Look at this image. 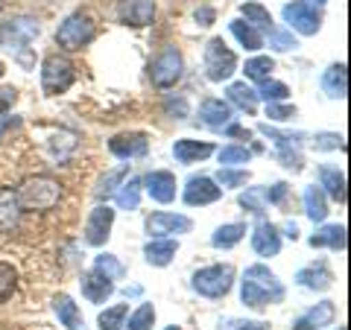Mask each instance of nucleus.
Returning <instances> with one entry per match:
<instances>
[{
    "label": "nucleus",
    "instance_id": "nucleus-55",
    "mask_svg": "<svg viewBox=\"0 0 351 330\" xmlns=\"http://www.w3.org/2000/svg\"><path fill=\"white\" fill-rule=\"evenodd\" d=\"M284 231H287V237H290V240L299 237V228H295V223H287V225H284Z\"/></svg>",
    "mask_w": 351,
    "mask_h": 330
},
{
    "label": "nucleus",
    "instance_id": "nucleus-58",
    "mask_svg": "<svg viewBox=\"0 0 351 330\" xmlns=\"http://www.w3.org/2000/svg\"><path fill=\"white\" fill-rule=\"evenodd\" d=\"M3 6H6V0H0V12H3Z\"/></svg>",
    "mask_w": 351,
    "mask_h": 330
},
{
    "label": "nucleus",
    "instance_id": "nucleus-50",
    "mask_svg": "<svg viewBox=\"0 0 351 330\" xmlns=\"http://www.w3.org/2000/svg\"><path fill=\"white\" fill-rule=\"evenodd\" d=\"M267 117L278 120V123H287V120L295 117V108L293 105H281V103H267Z\"/></svg>",
    "mask_w": 351,
    "mask_h": 330
},
{
    "label": "nucleus",
    "instance_id": "nucleus-45",
    "mask_svg": "<svg viewBox=\"0 0 351 330\" xmlns=\"http://www.w3.org/2000/svg\"><path fill=\"white\" fill-rule=\"evenodd\" d=\"M252 158V149L246 147H223L219 149V164H226V167H232V164H246Z\"/></svg>",
    "mask_w": 351,
    "mask_h": 330
},
{
    "label": "nucleus",
    "instance_id": "nucleus-33",
    "mask_svg": "<svg viewBox=\"0 0 351 330\" xmlns=\"http://www.w3.org/2000/svg\"><path fill=\"white\" fill-rule=\"evenodd\" d=\"M240 15H243L246 24H252L255 29H272L269 9H263L261 3H243V6H240Z\"/></svg>",
    "mask_w": 351,
    "mask_h": 330
},
{
    "label": "nucleus",
    "instance_id": "nucleus-24",
    "mask_svg": "<svg viewBox=\"0 0 351 330\" xmlns=\"http://www.w3.org/2000/svg\"><path fill=\"white\" fill-rule=\"evenodd\" d=\"M53 313L59 316V322L68 327V330H88L85 327V318L80 313V307L73 304L71 295H56V299H53Z\"/></svg>",
    "mask_w": 351,
    "mask_h": 330
},
{
    "label": "nucleus",
    "instance_id": "nucleus-7",
    "mask_svg": "<svg viewBox=\"0 0 351 330\" xmlns=\"http://www.w3.org/2000/svg\"><path fill=\"white\" fill-rule=\"evenodd\" d=\"M237 71V56L226 47L223 38H211L205 44V76L211 82H226L232 79V73Z\"/></svg>",
    "mask_w": 351,
    "mask_h": 330
},
{
    "label": "nucleus",
    "instance_id": "nucleus-57",
    "mask_svg": "<svg viewBox=\"0 0 351 330\" xmlns=\"http://www.w3.org/2000/svg\"><path fill=\"white\" fill-rule=\"evenodd\" d=\"M3 73H6V68H3V62H0V79H3Z\"/></svg>",
    "mask_w": 351,
    "mask_h": 330
},
{
    "label": "nucleus",
    "instance_id": "nucleus-23",
    "mask_svg": "<svg viewBox=\"0 0 351 330\" xmlns=\"http://www.w3.org/2000/svg\"><path fill=\"white\" fill-rule=\"evenodd\" d=\"M176 251H179V243H173L167 237H152L144 246V257H147L149 266H167V263L176 257Z\"/></svg>",
    "mask_w": 351,
    "mask_h": 330
},
{
    "label": "nucleus",
    "instance_id": "nucleus-1",
    "mask_svg": "<svg viewBox=\"0 0 351 330\" xmlns=\"http://www.w3.org/2000/svg\"><path fill=\"white\" fill-rule=\"evenodd\" d=\"M240 301L252 310H263L269 304L284 301V287L276 278V272L263 263H255L243 272V283H240Z\"/></svg>",
    "mask_w": 351,
    "mask_h": 330
},
{
    "label": "nucleus",
    "instance_id": "nucleus-52",
    "mask_svg": "<svg viewBox=\"0 0 351 330\" xmlns=\"http://www.w3.org/2000/svg\"><path fill=\"white\" fill-rule=\"evenodd\" d=\"M214 18H217V12H214L211 6L196 9V21H199V27H211V24H214Z\"/></svg>",
    "mask_w": 351,
    "mask_h": 330
},
{
    "label": "nucleus",
    "instance_id": "nucleus-8",
    "mask_svg": "<svg viewBox=\"0 0 351 330\" xmlns=\"http://www.w3.org/2000/svg\"><path fill=\"white\" fill-rule=\"evenodd\" d=\"M38 32H41V27L32 15H15V18H9L6 24H0V47L24 50L27 44L38 38Z\"/></svg>",
    "mask_w": 351,
    "mask_h": 330
},
{
    "label": "nucleus",
    "instance_id": "nucleus-4",
    "mask_svg": "<svg viewBox=\"0 0 351 330\" xmlns=\"http://www.w3.org/2000/svg\"><path fill=\"white\" fill-rule=\"evenodd\" d=\"M73 79H76V68L71 59H64L56 53V56H47L41 62V91L47 97L64 94L73 85Z\"/></svg>",
    "mask_w": 351,
    "mask_h": 330
},
{
    "label": "nucleus",
    "instance_id": "nucleus-41",
    "mask_svg": "<svg viewBox=\"0 0 351 330\" xmlns=\"http://www.w3.org/2000/svg\"><path fill=\"white\" fill-rule=\"evenodd\" d=\"M258 97H263L267 103H284L290 97V88L284 85V82H272V79H263L261 82V91Z\"/></svg>",
    "mask_w": 351,
    "mask_h": 330
},
{
    "label": "nucleus",
    "instance_id": "nucleus-43",
    "mask_svg": "<svg viewBox=\"0 0 351 330\" xmlns=\"http://www.w3.org/2000/svg\"><path fill=\"white\" fill-rule=\"evenodd\" d=\"M313 149L319 152H331V149H346V138L337 135V131H319L313 138Z\"/></svg>",
    "mask_w": 351,
    "mask_h": 330
},
{
    "label": "nucleus",
    "instance_id": "nucleus-59",
    "mask_svg": "<svg viewBox=\"0 0 351 330\" xmlns=\"http://www.w3.org/2000/svg\"><path fill=\"white\" fill-rule=\"evenodd\" d=\"M167 330H182V327H176V325H170V327H167Z\"/></svg>",
    "mask_w": 351,
    "mask_h": 330
},
{
    "label": "nucleus",
    "instance_id": "nucleus-56",
    "mask_svg": "<svg viewBox=\"0 0 351 330\" xmlns=\"http://www.w3.org/2000/svg\"><path fill=\"white\" fill-rule=\"evenodd\" d=\"M307 6H325V0H307Z\"/></svg>",
    "mask_w": 351,
    "mask_h": 330
},
{
    "label": "nucleus",
    "instance_id": "nucleus-17",
    "mask_svg": "<svg viewBox=\"0 0 351 330\" xmlns=\"http://www.w3.org/2000/svg\"><path fill=\"white\" fill-rule=\"evenodd\" d=\"M144 190L161 205H170L176 199V175L167 170H156L144 179Z\"/></svg>",
    "mask_w": 351,
    "mask_h": 330
},
{
    "label": "nucleus",
    "instance_id": "nucleus-27",
    "mask_svg": "<svg viewBox=\"0 0 351 330\" xmlns=\"http://www.w3.org/2000/svg\"><path fill=\"white\" fill-rule=\"evenodd\" d=\"M313 249H334V251H346V225H322L316 234L311 237Z\"/></svg>",
    "mask_w": 351,
    "mask_h": 330
},
{
    "label": "nucleus",
    "instance_id": "nucleus-46",
    "mask_svg": "<svg viewBox=\"0 0 351 330\" xmlns=\"http://www.w3.org/2000/svg\"><path fill=\"white\" fill-rule=\"evenodd\" d=\"M217 181L223 187H243L249 181V173L246 170H232V167H219Z\"/></svg>",
    "mask_w": 351,
    "mask_h": 330
},
{
    "label": "nucleus",
    "instance_id": "nucleus-3",
    "mask_svg": "<svg viewBox=\"0 0 351 330\" xmlns=\"http://www.w3.org/2000/svg\"><path fill=\"white\" fill-rule=\"evenodd\" d=\"M97 36V27H94V21L88 18L85 12H73L62 21V27L56 29V44L62 50H82L85 44H91Z\"/></svg>",
    "mask_w": 351,
    "mask_h": 330
},
{
    "label": "nucleus",
    "instance_id": "nucleus-13",
    "mask_svg": "<svg viewBox=\"0 0 351 330\" xmlns=\"http://www.w3.org/2000/svg\"><path fill=\"white\" fill-rule=\"evenodd\" d=\"M117 18H120V24L135 27V29L149 27L152 18H156V3H152V0H120Z\"/></svg>",
    "mask_w": 351,
    "mask_h": 330
},
{
    "label": "nucleus",
    "instance_id": "nucleus-18",
    "mask_svg": "<svg viewBox=\"0 0 351 330\" xmlns=\"http://www.w3.org/2000/svg\"><path fill=\"white\" fill-rule=\"evenodd\" d=\"M337 318V307L334 301H322V304H316L311 307L304 316H299L293 322V330H319V327H328Z\"/></svg>",
    "mask_w": 351,
    "mask_h": 330
},
{
    "label": "nucleus",
    "instance_id": "nucleus-21",
    "mask_svg": "<svg viewBox=\"0 0 351 330\" xmlns=\"http://www.w3.org/2000/svg\"><path fill=\"white\" fill-rule=\"evenodd\" d=\"M80 287H82V295L91 304H103L108 295L114 292V281H108L106 275H100V272H85Z\"/></svg>",
    "mask_w": 351,
    "mask_h": 330
},
{
    "label": "nucleus",
    "instance_id": "nucleus-20",
    "mask_svg": "<svg viewBox=\"0 0 351 330\" xmlns=\"http://www.w3.org/2000/svg\"><path fill=\"white\" fill-rule=\"evenodd\" d=\"M173 155L179 164H196V161H205L208 155H214V144H208V140L179 138L173 144Z\"/></svg>",
    "mask_w": 351,
    "mask_h": 330
},
{
    "label": "nucleus",
    "instance_id": "nucleus-36",
    "mask_svg": "<svg viewBox=\"0 0 351 330\" xmlns=\"http://www.w3.org/2000/svg\"><path fill=\"white\" fill-rule=\"evenodd\" d=\"M117 205L123 207V211H138V205H141V181L138 179H129L126 184H120Z\"/></svg>",
    "mask_w": 351,
    "mask_h": 330
},
{
    "label": "nucleus",
    "instance_id": "nucleus-9",
    "mask_svg": "<svg viewBox=\"0 0 351 330\" xmlns=\"http://www.w3.org/2000/svg\"><path fill=\"white\" fill-rule=\"evenodd\" d=\"M182 73H184V59H182V53L176 47H164L149 64V79H152L156 88H161V91L173 88L176 82L182 79Z\"/></svg>",
    "mask_w": 351,
    "mask_h": 330
},
{
    "label": "nucleus",
    "instance_id": "nucleus-14",
    "mask_svg": "<svg viewBox=\"0 0 351 330\" xmlns=\"http://www.w3.org/2000/svg\"><path fill=\"white\" fill-rule=\"evenodd\" d=\"M219 196H223V187H217V181L208 179V175H193L188 187H184V205H191V207L214 205Z\"/></svg>",
    "mask_w": 351,
    "mask_h": 330
},
{
    "label": "nucleus",
    "instance_id": "nucleus-31",
    "mask_svg": "<svg viewBox=\"0 0 351 330\" xmlns=\"http://www.w3.org/2000/svg\"><path fill=\"white\" fill-rule=\"evenodd\" d=\"M246 234V225L243 223H232V225H219L214 231V237H211V243L214 249H234L240 240H243Z\"/></svg>",
    "mask_w": 351,
    "mask_h": 330
},
{
    "label": "nucleus",
    "instance_id": "nucleus-6",
    "mask_svg": "<svg viewBox=\"0 0 351 330\" xmlns=\"http://www.w3.org/2000/svg\"><path fill=\"white\" fill-rule=\"evenodd\" d=\"M234 287V269L228 266H205L193 275V290L205 299H223Z\"/></svg>",
    "mask_w": 351,
    "mask_h": 330
},
{
    "label": "nucleus",
    "instance_id": "nucleus-48",
    "mask_svg": "<svg viewBox=\"0 0 351 330\" xmlns=\"http://www.w3.org/2000/svg\"><path fill=\"white\" fill-rule=\"evenodd\" d=\"M287 190H290V187H287V181H276V184H272V187H263V199H267L269 205H284V199H287Z\"/></svg>",
    "mask_w": 351,
    "mask_h": 330
},
{
    "label": "nucleus",
    "instance_id": "nucleus-16",
    "mask_svg": "<svg viewBox=\"0 0 351 330\" xmlns=\"http://www.w3.org/2000/svg\"><path fill=\"white\" fill-rule=\"evenodd\" d=\"M252 249L258 257H276L281 251V234L272 223H258L255 234H252Z\"/></svg>",
    "mask_w": 351,
    "mask_h": 330
},
{
    "label": "nucleus",
    "instance_id": "nucleus-54",
    "mask_svg": "<svg viewBox=\"0 0 351 330\" xmlns=\"http://www.w3.org/2000/svg\"><path fill=\"white\" fill-rule=\"evenodd\" d=\"M232 325H234L232 330H267L263 322H232Z\"/></svg>",
    "mask_w": 351,
    "mask_h": 330
},
{
    "label": "nucleus",
    "instance_id": "nucleus-60",
    "mask_svg": "<svg viewBox=\"0 0 351 330\" xmlns=\"http://www.w3.org/2000/svg\"><path fill=\"white\" fill-rule=\"evenodd\" d=\"M339 330H346V327H339Z\"/></svg>",
    "mask_w": 351,
    "mask_h": 330
},
{
    "label": "nucleus",
    "instance_id": "nucleus-37",
    "mask_svg": "<svg viewBox=\"0 0 351 330\" xmlns=\"http://www.w3.org/2000/svg\"><path fill=\"white\" fill-rule=\"evenodd\" d=\"M276 71V62H272L269 56H255V59H249L246 62V79H255V82H263V79H269V73Z\"/></svg>",
    "mask_w": 351,
    "mask_h": 330
},
{
    "label": "nucleus",
    "instance_id": "nucleus-29",
    "mask_svg": "<svg viewBox=\"0 0 351 330\" xmlns=\"http://www.w3.org/2000/svg\"><path fill=\"white\" fill-rule=\"evenodd\" d=\"M228 100H232L240 112H246V114L258 112V94L252 91L246 82H232V85H228Z\"/></svg>",
    "mask_w": 351,
    "mask_h": 330
},
{
    "label": "nucleus",
    "instance_id": "nucleus-53",
    "mask_svg": "<svg viewBox=\"0 0 351 330\" xmlns=\"http://www.w3.org/2000/svg\"><path fill=\"white\" fill-rule=\"evenodd\" d=\"M18 126H21V117H9V114H3V117H0V138H3L9 129H18Z\"/></svg>",
    "mask_w": 351,
    "mask_h": 330
},
{
    "label": "nucleus",
    "instance_id": "nucleus-2",
    "mask_svg": "<svg viewBox=\"0 0 351 330\" xmlns=\"http://www.w3.org/2000/svg\"><path fill=\"white\" fill-rule=\"evenodd\" d=\"M15 196L21 211H50L62 199V184L53 175H29L21 181Z\"/></svg>",
    "mask_w": 351,
    "mask_h": 330
},
{
    "label": "nucleus",
    "instance_id": "nucleus-19",
    "mask_svg": "<svg viewBox=\"0 0 351 330\" xmlns=\"http://www.w3.org/2000/svg\"><path fill=\"white\" fill-rule=\"evenodd\" d=\"M199 120L208 129L223 131L228 123H234V114H232V105L223 103V100H205L199 105Z\"/></svg>",
    "mask_w": 351,
    "mask_h": 330
},
{
    "label": "nucleus",
    "instance_id": "nucleus-39",
    "mask_svg": "<svg viewBox=\"0 0 351 330\" xmlns=\"http://www.w3.org/2000/svg\"><path fill=\"white\" fill-rule=\"evenodd\" d=\"M126 175H129V164H123V167H117V170H112V173H108L106 179L100 181V187H97L94 193L100 196V199H108V196H114V190L120 187V181H123Z\"/></svg>",
    "mask_w": 351,
    "mask_h": 330
},
{
    "label": "nucleus",
    "instance_id": "nucleus-44",
    "mask_svg": "<svg viewBox=\"0 0 351 330\" xmlns=\"http://www.w3.org/2000/svg\"><path fill=\"white\" fill-rule=\"evenodd\" d=\"M50 147H53V155H56L59 161H68V155L76 149V138L71 135V131H62V135L53 138Z\"/></svg>",
    "mask_w": 351,
    "mask_h": 330
},
{
    "label": "nucleus",
    "instance_id": "nucleus-5",
    "mask_svg": "<svg viewBox=\"0 0 351 330\" xmlns=\"http://www.w3.org/2000/svg\"><path fill=\"white\" fill-rule=\"evenodd\" d=\"M258 131L261 135H267L272 144H276V149H278V161L284 164L287 170H293V173H302V167H304V161H302V140H304V135H290V131H278V129H272L269 123H261L258 126Z\"/></svg>",
    "mask_w": 351,
    "mask_h": 330
},
{
    "label": "nucleus",
    "instance_id": "nucleus-10",
    "mask_svg": "<svg viewBox=\"0 0 351 330\" xmlns=\"http://www.w3.org/2000/svg\"><path fill=\"white\" fill-rule=\"evenodd\" d=\"M284 21L295 29L302 32V36H316L319 32V12H316L313 6H307L304 0H295V3H287L284 6Z\"/></svg>",
    "mask_w": 351,
    "mask_h": 330
},
{
    "label": "nucleus",
    "instance_id": "nucleus-28",
    "mask_svg": "<svg viewBox=\"0 0 351 330\" xmlns=\"http://www.w3.org/2000/svg\"><path fill=\"white\" fill-rule=\"evenodd\" d=\"M319 179H322L325 193L331 196L334 202L343 205L346 202V175L339 173L337 167H328V164H322V167H319Z\"/></svg>",
    "mask_w": 351,
    "mask_h": 330
},
{
    "label": "nucleus",
    "instance_id": "nucleus-40",
    "mask_svg": "<svg viewBox=\"0 0 351 330\" xmlns=\"http://www.w3.org/2000/svg\"><path fill=\"white\" fill-rule=\"evenodd\" d=\"M15 287H18V272L12 269V263H0V304L12 299Z\"/></svg>",
    "mask_w": 351,
    "mask_h": 330
},
{
    "label": "nucleus",
    "instance_id": "nucleus-12",
    "mask_svg": "<svg viewBox=\"0 0 351 330\" xmlns=\"http://www.w3.org/2000/svg\"><path fill=\"white\" fill-rule=\"evenodd\" d=\"M193 223L182 214H167V211H156L147 216V234L149 237H167V234H188Z\"/></svg>",
    "mask_w": 351,
    "mask_h": 330
},
{
    "label": "nucleus",
    "instance_id": "nucleus-38",
    "mask_svg": "<svg viewBox=\"0 0 351 330\" xmlns=\"http://www.w3.org/2000/svg\"><path fill=\"white\" fill-rule=\"evenodd\" d=\"M152 322H156V307L141 304L138 310L129 316V325H123V327L126 330H152Z\"/></svg>",
    "mask_w": 351,
    "mask_h": 330
},
{
    "label": "nucleus",
    "instance_id": "nucleus-42",
    "mask_svg": "<svg viewBox=\"0 0 351 330\" xmlns=\"http://www.w3.org/2000/svg\"><path fill=\"white\" fill-rule=\"evenodd\" d=\"M240 205L252 214H263L267 211V199H263V187H249L246 193H240Z\"/></svg>",
    "mask_w": 351,
    "mask_h": 330
},
{
    "label": "nucleus",
    "instance_id": "nucleus-26",
    "mask_svg": "<svg viewBox=\"0 0 351 330\" xmlns=\"http://www.w3.org/2000/svg\"><path fill=\"white\" fill-rule=\"evenodd\" d=\"M21 219V205L15 190H0V231H15Z\"/></svg>",
    "mask_w": 351,
    "mask_h": 330
},
{
    "label": "nucleus",
    "instance_id": "nucleus-35",
    "mask_svg": "<svg viewBox=\"0 0 351 330\" xmlns=\"http://www.w3.org/2000/svg\"><path fill=\"white\" fill-rule=\"evenodd\" d=\"M126 316H129V304H114L100 313L97 325H100V330H120L126 325Z\"/></svg>",
    "mask_w": 351,
    "mask_h": 330
},
{
    "label": "nucleus",
    "instance_id": "nucleus-25",
    "mask_svg": "<svg viewBox=\"0 0 351 330\" xmlns=\"http://www.w3.org/2000/svg\"><path fill=\"white\" fill-rule=\"evenodd\" d=\"M322 88L334 100H346V94H348V68L346 64H331V68L322 73Z\"/></svg>",
    "mask_w": 351,
    "mask_h": 330
},
{
    "label": "nucleus",
    "instance_id": "nucleus-22",
    "mask_svg": "<svg viewBox=\"0 0 351 330\" xmlns=\"http://www.w3.org/2000/svg\"><path fill=\"white\" fill-rule=\"evenodd\" d=\"M295 281H299L304 290L325 292L334 283V275H331V269H328L325 263H313V266H304L299 275H295Z\"/></svg>",
    "mask_w": 351,
    "mask_h": 330
},
{
    "label": "nucleus",
    "instance_id": "nucleus-51",
    "mask_svg": "<svg viewBox=\"0 0 351 330\" xmlns=\"http://www.w3.org/2000/svg\"><path fill=\"white\" fill-rule=\"evenodd\" d=\"M15 100H18V91H15V88H3V91H0V117L9 114V108H12Z\"/></svg>",
    "mask_w": 351,
    "mask_h": 330
},
{
    "label": "nucleus",
    "instance_id": "nucleus-11",
    "mask_svg": "<svg viewBox=\"0 0 351 330\" xmlns=\"http://www.w3.org/2000/svg\"><path fill=\"white\" fill-rule=\"evenodd\" d=\"M112 223H114V211L108 205H97L91 216H88L85 223V243L88 246H106L108 234H112Z\"/></svg>",
    "mask_w": 351,
    "mask_h": 330
},
{
    "label": "nucleus",
    "instance_id": "nucleus-47",
    "mask_svg": "<svg viewBox=\"0 0 351 330\" xmlns=\"http://www.w3.org/2000/svg\"><path fill=\"white\" fill-rule=\"evenodd\" d=\"M164 112H167L170 117H176V120H182V117H188V100H184V97L179 94V97H167V100H164Z\"/></svg>",
    "mask_w": 351,
    "mask_h": 330
},
{
    "label": "nucleus",
    "instance_id": "nucleus-15",
    "mask_svg": "<svg viewBox=\"0 0 351 330\" xmlns=\"http://www.w3.org/2000/svg\"><path fill=\"white\" fill-rule=\"evenodd\" d=\"M108 149H112V155L117 158H141V155H147V149H149V140L144 131H123V135H117L108 140Z\"/></svg>",
    "mask_w": 351,
    "mask_h": 330
},
{
    "label": "nucleus",
    "instance_id": "nucleus-49",
    "mask_svg": "<svg viewBox=\"0 0 351 330\" xmlns=\"http://www.w3.org/2000/svg\"><path fill=\"white\" fill-rule=\"evenodd\" d=\"M269 41H272V47L276 50H293V47H299L293 38V32H284V29H269Z\"/></svg>",
    "mask_w": 351,
    "mask_h": 330
},
{
    "label": "nucleus",
    "instance_id": "nucleus-32",
    "mask_svg": "<svg viewBox=\"0 0 351 330\" xmlns=\"http://www.w3.org/2000/svg\"><path fill=\"white\" fill-rule=\"evenodd\" d=\"M228 27H232L234 38H237L240 44H243L246 50H261V47H263V38H261V32H258L255 27H252V24H246L243 18H234V21H232V24H228Z\"/></svg>",
    "mask_w": 351,
    "mask_h": 330
},
{
    "label": "nucleus",
    "instance_id": "nucleus-34",
    "mask_svg": "<svg viewBox=\"0 0 351 330\" xmlns=\"http://www.w3.org/2000/svg\"><path fill=\"white\" fill-rule=\"evenodd\" d=\"M94 272L106 275L108 281H120V278L126 275V266H123V263H120L114 255H108V251H106V255H97V257H94Z\"/></svg>",
    "mask_w": 351,
    "mask_h": 330
},
{
    "label": "nucleus",
    "instance_id": "nucleus-30",
    "mask_svg": "<svg viewBox=\"0 0 351 330\" xmlns=\"http://www.w3.org/2000/svg\"><path fill=\"white\" fill-rule=\"evenodd\" d=\"M302 199H304V214H307V219H313V223H322V219L328 216V202H325V193H322L316 184L307 187Z\"/></svg>",
    "mask_w": 351,
    "mask_h": 330
}]
</instances>
